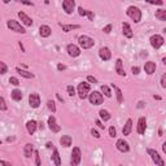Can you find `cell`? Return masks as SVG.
Segmentation results:
<instances>
[{"instance_id":"4","label":"cell","mask_w":166,"mask_h":166,"mask_svg":"<svg viewBox=\"0 0 166 166\" xmlns=\"http://www.w3.org/2000/svg\"><path fill=\"white\" fill-rule=\"evenodd\" d=\"M7 27H8L11 31L18 33V34H25V33H26L25 27L21 25L18 21H16V20H9V21H7Z\"/></svg>"},{"instance_id":"32","label":"cell","mask_w":166,"mask_h":166,"mask_svg":"<svg viewBox=\"0 0 166 166\" xmlns=\"http://www.w3.org/2000/svg\"><path fill=\"white\" fill-rule=\"evenodd\" d=\"M100 90H101V92H103V96H105V97H112V91H110V88L108 87V86H105V84H103L101 87H100Z\"/></svg>"},{"instance_id":"42","label":"cell","mask_w":166,"mask_h":166,"mask_svg":"<svg viewBox=\"0 0 166 166\" xmlns=\"http://www.w3.org/2000/svg\"><path fill=\"white\" fill-rule=\"evenodd\" d=\"M9 83L13 84V86H18V84H20V81H18L16 77H11V78H9Z\"/></svg>"},{"instance_id":"23","label":"cell","mask_w":166,"mask_h":166,"mask_svg":"<svg viewBox=\"0 0 166 166\" xmlns=\"http://www.w3.org/2000/svg\"><path fill=\"white\" fill-rule=\"evenodd\" d=\"M71 143H73V139H71L70 135H62L60 138V144L64 147V148H68L71 146Z\"/></svg>"},{"instance_id":"20","label":"cell","mask_w":166,"mask_h":166,"mask_svg":"<svg viewBox=\"0 0 166 166\" xmlns=\"http://www.w3.org/2000/svg\"><path fill=\"white\" fill-rule=\"evenodd\" d=\"M156 62H153V61H147L146 64H144V70H146V73L148 74V75H152L155 71H156Z\"/></svg>"},{"instance_id":"10","label":"cell","mask_w":166,"mask_h":166,"mask_svg":"<svg viewBox=\"0 0 166 166\" xmlns=\"http://www.w3.org/2000/svg\"><path fill=\"white\" fill-rule=\"evenodd\" d=\"M29 104H30L31 108H34V109H37V108L40 106V96L39 93L37 92H33L29 95Z\"/></svg>"},{"instance_id":"57","label":"cell","mask_w":166,"mask_h":166,"mask_svg":"<svg viewBox=\"0 0 166 166\" xmlns=\"http://www.w3.org/2000/svg\"><path fill=\"white\" fill-rule=\"evenodd\" d=\"M144 106V101H139L138 103V108H143Z\"/></svg>"},{"instance_id":"22","label":"cell","mask_w":166,"mask_h":166,"mask_svg":"<svg viewBox=\"0 0 166 166\" xmlns=\"http://www.w3.org/2000/svg\"><path fill=\"white\" fill-rule=\"evenodd\" d=\"M131 131H132V119L128 118V119L126 121V123H125L123 128H122V134H123L125 136H128L130 134H131Z\"/></svg>"},{"instance_id":"5","label":"cell","mask_w":166,"mask_h":166,"mask_svg":"<svg viewBox=\"0 0 166 166\" xmlns=\"http://www.w3.org/2000/svg\"><path fill=\"white\" fill-rule=\"evenodd\" d=\"M88 100H90V104L92 105H101L104 101V96L100 91H93L88 93Z\"/></svg>"},{"instance_id":"50","label":"cell","mask_w":166,"mask_h":166,"mask_svg":"<svg viewBox=\"0 0 166 166\" xmlns=\"http://www.w3.org/2000/svg\"><path fill=\"white\" fill-rule=\"evenodd\" d=\"M96 125H97L100 128H104V127H105V126L101 123V121H100V119H96Z\"/></svg>"},{"instance_id":"17","label":"cell","mask_w":166,"mask_h":166,"mask_svg":"<svg viewBox=\"0 0 166 166\" xmlns=\"http://www.w3.org/2000/svg\"><path fill=\"white\" fill-rule=\"evenodd\" d=\"M51 34H52V29L49 27L48 25H40V27H39V35L42 38H48V37H51Z\"/></svg>"},{"instance_id":"46","label":"cell","mask_w":166,"mask_h":166,"mask_svg":"<svg viewBox=\"0 0 166 166\" xmlns=\"http://www.w3.org/2000/svg\"><path fill=\"white\" fill-rule=\"evenodd\" d=\"M91 134L93 135V138H96V139H100V136H101V135H100V134L96 131L95 128H92V130H91Z\"/></svg>"},{"instance_id":"36","label":"cell","mask_w":166,"mask_h":166,"mask_svg":"<svg viewBox=\"0 0 166 166\" xmlns=\"http://www.w3.org/2000/svg\"><path fill=\"white\" fill-rule=\"evenodd\" d=\"M34 156H35V165H37V166H40V156H39V152H38V150H35L34 149Z\"/></svg>"},{"instance_id":"31","label":"cell","mask_w":166,"mask_h":166,"mask_svg":"<svg viewBox=\"0 0 166 166\" xmlns=\"http://www.w3.org/2000/svg\"><path fill=\"white\" fill-rule=\"evenodd\" d=\"M156 18L157 20H160V21H162V22H165L166 21V11L165 9H158V11H156Z\"/></svg>"},{"instance_id":"33","label":"cell","mask_w":166,"mask_h":166,"mask_svg":"<svg viewBox=\"0 0 166 166\" xmlns=\"http://www.w3.org/2000/svg\"><path fill=\"white\" fill-rule=\"evenodd\" d=\"M47 108L52 113H56V103L53 101V100H48V101H47Z\"/></svg>"},{"instance_id":"16","label":"cell","mask_w":166,"mask_h":166,"mask_svg":"<svg viewBox=\"0 0 166 166\" xmlns=\"http://www.w3.org/2000/svg\"><path fill=\"white\" fill-rule=\"evenodd\" d=\"M37 128H38V122L37 121L30 119V121L26 122V130H27L29 135H34L35 131H37Z\"/></svg>"},{"instance_id":"15","label":"cell","mask_w":166,"mask_h":166,"mask_svg":"<svg viewBox=\"0 0 166 166\" xmlns=\"http://www.w3.org/2000/svg\"><path fill=\"white\" fill-rule=\"evenodd\" d=\"M115 148H117L122 153H127L130 150V146H128V143L125 139H118L117 143H115Z\"/></svg>"},{"instance_id":"52","label":"cell","mask_w":166,"mask_h":166,"mask_svg":"<svg viewBox=\"0 0 166 166\" xmlns=\"http://www.w3.org/2000/svg\"><path fill=\"white\" fill-rule=\"evenodd\" d=\"M0 165H7V166H11V162H8V161H0Z\"/></svg>"},{"instance_id":"12","label":"cell","mask_w":166,"mask_h":166,"mask_svg":"<svg viewBox=\"0 0 166 166\" xmlns=\"http://www.w3.org/2000/svg\"><path fill=\"white\" fill-rule=\"evenodd\" d=\"M66 52L70 57H78L81 55V47H78L77 44H73V43H70V44L66 46Z\"/></svg>"},{"instance_id":"7","label":"cell","mask_w":166,"mask_h":166,"mask_svg":"<svg viewBox=\"0 0 166 166\" xmlns=\"http://www.w3.org/2000/svg\"><path fill=\"white\" fill-rule=\"evenodd\" d=\"M164 42H165V39H164L162 35H160V34H155V35H152V37L149 38L150 46H152L155 49L161 48L164 46Z\"/></svg>"},{"instance_id":"29","label":"cell","mask_w":166,"mask_h":166,"mask_svg":"<svg viewBox=\"0 0 166 166\" xmlns=\"http://www.w3.org/2000/svg\"><path fill=\"white\" fill-rule=\"evenodd\" d=\"M52 162L56 166H60L61 165V158H60V153L56 148H53V153H52Z\"/></svg>"},{"instance_id":"3","label":"cell","mask_w":166,"mask_h":166,"mask_svg":"<svg viewBox=\"0 0 166 166\" xmlns=\"http://www.w3.org/2000/svg\"><path fill=\"white\" fill-rule=\"evenodd\" d=\"M91 92V87H90V83H86V82H82V83H79L78 84V87H77V93H78V96L79 99H87L88 96V93Z\"/></svg>"},{"instance_id":"39","label":"cell","mask_w":166,"mask_h":166,"mask_svg":"<svg viewBox=\"0 0 166 166\" xmlns=\"http://www.w3.org/2000/svg\"><path fill=\"white\" fill-rule=\"evenodd\" d=\"M66 91H68V93H69V96H71V97L75 95V88L73 87V86H68V87H66Z\"/></svg>"},{"instance_id":"53","label":"cell","mask_w":166,"mask_h":166,"mask_svg":"<svg viewBox=\"0 0 166 166\" xmlns=\"http://www.w3.org/2000/svg\"><path fill=\"white\" fill-rule=\"evenodd\" d=\"M56 96H57V99H59V101H61V103H64V99L60 96V93H56Z\"/></svg>"},{"instance_id":"49","label":"cell","mask_w":166,"mask_h":166,"mask_svg":"<svg viewBox=\"0 0 166 166\" xmlns=\"http://www.w3.org/2000/svg\"><path fill=\"white\" fill-rule=\"evenodd\" d=\"M131 70H132V73H134L135 75H138V74H139V71H140V68H139V66H132Z\"/></svg>"},{"instance_id":"61","label":"cell","mask_w":166,"mask_h":166,"mask_svg":"<svg viewBox=\"0 0 166 166\" xmlns=\"http://www.w3.org/2000/svg\"><path fill=\"white\" fill-rule=\"evenodd\" d=\"M2 143H3V141H2V139H0V146H2Z\"/></svg>"},{"instance_id":"44","label":"cell","mask_w":166,"mask_h":166,"mask_svg":"<svg viewBox=\"0 0 166 166\" xmlns=\"http://www.w3.org/2000/svg\"><path fill=\"white\" fill-rule=\"evenodd\" d=\"M112 29H113V26H112V24H109V25H106V26L103 29V31H104L105 34H109V33L112 31Z\"/></svg>"},{"instance_id":"19","label":"cell","mask_w":166,"mask_h":166,"mask_svg":"<svg viewBox=\"0 0 166 166\" xmlns=\"http://www.w3.org/2000/svg\"><path fill=\"white\" fill-rule=\"evenodd\" d=\"M115 73H117L119 77H126V71L123 69V62H122L121 59L115 60Z\"/></svg>"},{"instance_id":"8","label":"cell","mask_w":166,"mask_h":166,"mask_svg":"<svg viewBox=\"0 0 166 166\" xmlns=\"http://www.w3.org/2000/svg\"><path fill=\"white\" fill-rule=\"evenodd\" d=\"M147 153L150 156L152 161H153L156 165H158V166H165V162H164L162 158H161V156L158 155L157 150H155V149H152V148H148V149H147Z\"/></svg>"},{"instance_id":"21","label":"cell","mask_w":166,"mask_h":166,"mask_svg":"<svg viewBox=\"0 0 166 166\" xmlns=\"http://www.w3.org/2000/svg\"><path fill=\"white\" fill-rule=\"evenodd\" d=\"M122 33H123V35L126 38H128V39H131L132 37H134V31H132V29H131V26H130L127 22H123L122 24Z\"/></svg>"},{"instance_id":"60","label":"cell","mask_w":166,"mask_h":166,"mask_svg":"<svg viewBox=\"0 0 166 166\" xmlns=\"http://www.w3.org/2000/svg\"><path fill=\"white\" fill-rule=\"evenodd\" d=\"M2 2H3V3H4V4H8V3H9V2H11V0H2Z\"/></svg>"},{"instance_id":"6","label":"cell","mask_w":166,"mask_h":166,"mask_svg":"<svg viewBox=\"0 0 166 166\" xmlns=\"http://www.w3.org/2000/svg\"><path fill=\"white\" fill-rule=\"evenodd\" d=\"M82 160V152H81V148L79 147H74L73 150H71V157H70V164L73 166H78L81 164Z\"/></svg>"},{"instance_id":"40","label":"cell","mask_w":166,"mask_h":166,"mask_svg":"<svg viewBox=\"0 0 166 166\" xmlns=\"http://www.w3.org/2000/svg\"><path fill=\"white\" fill-rule=\"evenodd\" d=\"M146 2L149 4H153V5H162L164 4V0H146Z\"/></svg>"},{"instance_id":"37","label":"cell","mask_w":166,"mask_h":166,"mask_svg":"<svg viewBox=\"0 0 166 166\" xmlns=\"http://www.w3.org/2000/svg\"><path fill=\"white\" fill-rule=\"evenodd\" d=\"M17 3H21V4H24V5H27V7H33L34 3L31 2V0H16Z\"/></svg>"},{"instance_id":"47","label":"cell","mask_w":166,"mask_h":166,"mask_svg":"<svg viewBox=\"0 0 166 166\" xmlns=\"http://www.w3.org/2000/svg\"><path fill=\"white\" fill-rule=\"evenodd\" d=\"M87 17L90 21H93V18H95V13L91 12V11H87Z\"/></svg>"},{"instance_id":"13","label":"cell","mask_w":166,"mask_h":166,"mask_svg":"<svg viewBox=\"0 0 166 166\" xmlns=\"http://www.w3.org/2000/svg\"><path fill=\"white\" fill-rule=\"evenodd\" d=\"M147 130V118L146 117H139L138 119V126H136V131L139 135H144Z\"/></svg>"},{"instance_id":"55","label":"cell","mask_w":166,"mask_h":166,"mask_svg":"<svg viewBox=\"0 0 166 166\" xmlns=\"http://www.w3.org/2000/svg\"><path fill=\"white\" fill-rule=\"evenodd\" d=\"M18 46H20V48H21V49H22V52H25V48H24V44H22V43L20 42V43H18Z\"/></svg>"},{"instance_id":"45","label":"cell","mask_w":166,"mask_h":166,"mask_svg":"<svg viewBox=\"0 0 166 166\" xmlns=\"http://www.w3.org/2000/svg\"><path fill=\"white\" fill-rule=\"evenodd\" d=\"M87 81H88L90 83H93V84H96V83H97V79H96L95 77H93V75H88V77H87Z\"/></svg>"},{"instance_id":"59","label":"cell","mask_w":166,"mask_h":166,"mask_svg":"<svg viewBox=\"0 0 166 166\" xmlns=\"http://www.w3.org/2000/svg\"><path fill=\"white\" fill-rule=\"evenodd\" d=\"M153 97H155V99H156V100H161V96H158V95H155V96H153Z\"/></svg>"},{"instance_id":"14","label":"cell","mask_w":166,"mask_h":166,"mask_svg":"<svg viewBox=\"0 0 166 166\" xmlns=\"http://www.w3.org/2000/svg\"><path fill=\"white\" fill-rule=\"evenodd\" d=\"M99 57L103 61H109L112 59V52L108 47H101L99 49Z\"/></svg>"},{"instance_id":"58","label":"cell","mask_w":166,"mask_h":166,"mask_svg":"<svg viewBox=\"0 0 166 166\" xmlns=\"http://www.w3.org/2000/svg\"><path fill=\"white\" fill-rule=\"evenodd\" d=\"M13 140H14L13 136H12V138H7V141H13Z\"/></svg>"},{"instance_id":"27","label":"cell","mask_w":166,"mask_h":166,"mask_svg":"<svg viewBox=\"0 0 166 166\" xmlns=\"http://www.w3.org/2000/svg\"><path fill=\"white\" fill-rule=\"evenodd\" d=\"M59 25L62 29V31H65V33H69V31L77 30V29H81V25H65V24H59Z\"/></svg>"},{"instance_id":"1","label":"cell","mask_w":166,"mask_h":166,"mask_svg":"<svg viewBox=\"0 0 166 166\" xmlns=\"http://www.w3.org/2000/svg\"><path fill=\"white\" fill-rule=\"evenodd\" d=\"M126 14L134 21L135 24H139L141 21V11L135 5H130L127 8V11H126Z\"/></svg>"},{"instance_id":"54","label":"cell","mask_w":166,"mask_h":166,"mask_svg":"<svg viewBox=\"0 0 166 166\" xmlns=\"http://www.w3.org/2000/svg\"><path fill=\"white\" fill-rule=\"evenodd\" d=\"M141 57H147L148 56V53H147V51H141V55H140Z\"/></svg>"},{"instance_id":"11","label":"cell","mask_w":166,"mask_h":166,"mask_svg":"<svg viewBox=\"0 0 166 166\" xmlns=\"http://www.w3.org/2000/svg\"><path fill=\"white\" fill-rule=\"evenodd\" d=\"M47 125H48L49 130H51L52 132H55V134L60 132L61 127L57 125V121H56V118H55V115H49V117H48V121H47Z\"/></svg>"},{"instance_id":"9","label":"cell","mask_w":166,"mask_h":166,"mask_svg":"<svg viewBox=\"0 0 166 166\" xmlns=\"http://www.w3.org/2000/svg\"><path fill=\"white\" fill-rule=\"evenodd\" d=\"M62 9L66 14H71L75 9V0H62Z\"/></svg>"},{"instance_id":"2","label":"cell","mask_w":166,"mask_h":166,"mask_svg":"<svg viewBox=\"0 0 166 166\" xmlns=\"http://www.w3.org/2000/svg\"><path fill=\"white\" fill-rule=\"evenodd\" d=\"M78 44L82 49H90L95 46V40H93L88 35H81L78 38Z\"/></svg>"},{"instance_id":"48","label":"cell","mask_w":166,"mask_h":166,"mask_svg":"<svg viewBox=\"0 0 166 166\" xmlns=\"http://www.w3.org/2000/svg\"><path fill=\"white\" fill-rule=\"evenodd\" d=\"M57 70H59V71L66 70V65H64V64H57Z\"/></svg>"},{"instance_id":"38","label":"cell","mask_w":166,"mask_h":166,"mask_svg":"<svg viewBox=\"0 0 166 166\" xmlns=\"http://www.w3.org/2000/svg\"><path fill=\"white\" fill-rule=\"evenodd\" d=\"M109 136H110V138H115V136H117V130H115L114 126L109 127Z\"/></svg>"},{"instance_id":"51","label":"cell","mask_w":166,"mask_h":166,"mask_svg":"<svg viewBox=\"0 0 166 166\" xmlns=\"http://www.w3.org/2000/svg\"><path fill=\"white\" fill-rule=\"evenodd\" d=\"M46 147H47V148H48V149H51V148H53V144H52V143H51V141H48V143H47V144H46Z\"/></svg>"},{"instance_id":"28","label":"cell","mask_w":166,"mask_h":166,"mask_svg":"<svg viewBox=\"0 0 166 166\" xmlns=\"http://www.w3.org/2000/svg\"><path fill=\"white\" fill-rule=\"evenodd\" d=\"M11 96L14 101H21L22 100V91L18 90V88H14L12 92H11Z\"/></svg>"},{"instance_id":"34","label":"cell","mask_w":166,"mask_h":166,"mask_svg":"<svg viewBox=\"0 0 166 166\" xmlns=\"http://www.w3.org/2000/svg\"><path fill=\"white\" fill-rule=\"evenodd\" d=\"M7 109H8V105H7V103H5V99L3 96H0V110L5 112Z\"/></svg>"},{"instance_id":"25","label":"cell","mask_w":166,"mask_h":166,"mask_svg":"<svg viewBox=\"0 0 166 166\" xmlns=\"http://www.w3.org/2000/svg\"><path fill=\"white\" fill-rule=\"evenodd\" d=\"M112 88H113L114 92H115V96H117V101H118V104H122V103H123V93H122V91L119 90L118 86H115L114 83L112 84Z\"/></svg>"},{"instance_id":"41","label":"cell","mask_w":166,"mask_h":166,"mask_svg":"<svg viewBox=\"0 0 166 166\" xmlns=\"http://www.w3.org/2000/svg\"><path fill=\"white\" fill-rule=\"evenodd\" d=\"M78 13H79V16H82V17L87 16V11H86L83 7H78Z\"/></svg>"},{"instance_id":"18","label":"cell","mask_w":166,"mask_h":166,"mask_svg":"<svg viewBox=\"0 0 166 166\" xmlns=\"http://www.w3.org/2000/svg\"><path fill=\"white\" fill-rule=\"evenodd\" d=\"M18 17H20V20H21V22H22L25 26H33V20L29 17L25 12L20 11V12H18Z\"/></svg>"},{"instance_id":"56","label":"cell","mask_w":166,"mask_h":166,"mask_svg":"<svg viewBox=\"0 0 166 166\" xmlns=\"http://www.w3.org/2000/svg\"><path fill=\"white\" fill-rule=\"evenodd\" d=\"M162 150H164V153H166V141L162 144Z\"/></svg>"},{"instance_id":"24","label":"cell","mask_w":166,"mask_h":166,"mask_svg":"<svg viewBox=\"0 0 166 166\" xmlns=\"http://www.w3.org/2000/svg\"><path fill=\"white\" fill-rule=\"evenodd\" d=\"M33 155H34V146L31 143L25 144V147H24V156L26 158H30Z\"/></svg>"},{"instance_id":"26","label":"cell","mask_w":166,"mask_h":166,"mask_svg":"<svg viewBox=\"0 0 166 166\" xmlns=\"http://www.w3.org/2000/svg\"><path fill=\"white\" fill-rule=\"evenodd\" d=\"M16 71L21 75V77H24V78H26V79H33L34 78V74L33 73H30V71H27V70H24V69H21V68H16Z\"/></svg>"},{"instance_id":"35","label":"cell","mask_w":166,"mask_h":166,"mask_svg":"<svg viewBox=\"0 0 166 166\" xmlns=\"http://www.w3.org/2000/svg\"><path fill=\"white\" fill-rule=\"evenodd\" d=\"M5 73H8V66L5 65V62L0 61V75H4Z\"/></svg>"},{"instance_id":"30","label":"cell","mask_w":166,"mask_h":166,"mask_svg":"<svg viewBox=\"0 0 166 166\" xmlns=\"http://www.w3.org/2000/svg\"><path fill=\"white\" fill-rule=\"evenodd\" d=\"M99 117H100V119H103L104 122H106V121L110 119V113L108 110H105V109H101L99 112Z\"/></svg>"},{"instance_id":"43","label":"cell","mask_w":166,"mask_h":166,"mask_svg":"<svg viewBox=\"0 0 166 166\" xmlns=\"http://www.w3.org/2000/svg\"><path fill=\"white\" fill-rule=\"evenodd\" d=\"M161 87L162 88H166V73L165 74H162V77H161Z\"/></svg>"}]
</instances>
